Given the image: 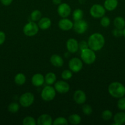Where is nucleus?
Wrapping results in <instances>:
<instances>
[{
    "label": "nucleus",
    "instance_id": "obj_1",
    "mask_svg": "<svg viewBox=\"0 0 125 125\" xmlns=\"http://www.w3.org/2000/svg\"><path fill=\"white\" fill-rule=\"evenodd\" d=\"M88 47L94 51L101 50L105 45V38L102 34L98 32L92 34L88 40Z\"/></svg>",
    "mask_w": 125,
    "mask_h": 125
},
{
    "label": "nucleus",
    "instance_id": "obj_2",
    "mask_svg": "<svg viewBox=\"0 0 125 125\" xmlns=\"http://www.w3.org/2000/svg\"><path fill=\"white\" fill-rule=\"evenodd\" d=\"M109 94L115 98H120L125 95V87L119 82H113L108 87Z\"/></svg>",
    "mask_w": 125,
    "mask_h": 125
},
{
    "label": "nucleus",
    "instance_id": "obj_3",
    "mask_svg": "<svg viewBox=\"0 0 125 125\" xmlns=\"http://www.w3.org/2000/svg\"><path fill=\"white\" fill-rule=\"evenodd\" d=\"M80 57L82 61L88 65H91L95 62L96 59V55L95 51L92 50L89 48L82 50L81 51Z\"/></svg>",
    "mask_w": 125,
    "mask_h": 125
},
{
    "label": "nucleus",
    "instance_id": "obj_4",
    "mask_svg": "<svg viewBox=\"0 0 125 125\" xmlns=\"http://www.w3.org/2000/svg\"><path fill=\"white\" fill-rule=\"evenodd\" d=\"M56 90L55 88L51 86V85H48L44 87V89L42 90L40 96L41 98L44 101H52L55 98L56 96Z\"/></svg>",
    "mask_w": 125,
    "mask_h": 125
},
{
    "label": "nucleus",
    "instance_id": "obj_5",
    "mask_svg": "<svg viewBox=\"0 0 125 125\" xmlns=\"http://www.w3.org/2000/svg\"><path fill=\"white\" fill-rule=\"evenodd\" d=\"M39 30L38 24L33 21L26 23L23 28V34L28 37L34 36L38 34Z\"/></svg>",
    "mask_w": 125,
    "mask_h": 125
},
{
    "label": "nucleus",
    "instance_id": "obj_6",
    "mask_svg": "<svg viewBox=\"0 0 125 125\" xmlns=\"http://www.w3.org/2000/svg\"><path fill=\"white\" fill-rule=\"evenodd\" d=\"M34 101V95L31 92H26L22 94L19 98V104L23 107L31 106Z\"/></svg>",
    "mask_w": 125,
    "mask_h": 125
},
{
    "label": "nucleus",
    "instance_id": "obj_7",
    "mask_svg": "<svg viewBox=\"0 0 125 125\" xmlns=\"http://www.w3.org/2000/svg\"><path fill=\"white\" fill-rule=\"evenodd\" d=\"M105 10L104 6L99 4H95L91 7L89 13L94 18H100L105 15Z\"/></svg>",
    "mask_w": 125,
    "mask_h": 125
},
{
    "label": "nucleus",
    "instance_id": "obj_8",
    "mask_svg": "<svg viewBox=\"0 0 125 125\" xmlns=\"http://www.w3.org/2000/svg\"><path fill=\"white\" fill-rule=\"evenodd\" d=\"M69 68L72 73H78L83 68V61L77 57H73L69 61Z\"/></svg>",
    "mask_w": 125,
    "mask_h": 125
},
{
    "label": "nucleus",
    "instance_id": "obj_9",
    "mask_svg": "<svg viewBox=\"0 0 125 125\" xmlns=\"http://www.w3.org/2000/svg\"><path fill=\"white\" fill-rule=\"evenodd\" d=\"M88 24L86 21L83 19L80 20L75 21L73 24V29L74 31L78 34H83L87 31Z\"/></svg>",
    "mask_w": 125,
    "mask_h": 125
},
{
    "label": "nucleus",
    "instance_id": "obj_10",
    "mask_svg": "<svg viewBox=\"0 0 125 125\" xmlns=\"http://www.w3.org/2000/svg\"><path fill=\"white\" fill-rule=\"evenodd\" d=\"M57 12L61 18H67L71 13V6L67 3L61 2L57 9Z\"/></svg>",
    "mask_w": 125,
    "mask_h": 125
},
{
    "label": "nucleus",
    "instance_id": "obj_11",
    "mask_svg": "<svg viewBox=\"0 0 125 125\" xmlns=\"http://www.w3.org/2000/svg\"><path fill=\"white\" fill-rule=\"evenodd\" d=\"M54 88L58 93L66 94L69 91L70 85L67 82L64 81H58L55 82Z\"/></svg>",
    "mask_w": 125,
    "mask_h": 125
},
{
    "label": "nucleus",
    "instance_id": "obj_12",
    "mask_svg": "<svg viewBox=\"0 0 125 125\" xmlns=\"http://www.w3.org/2000/svg\"><path fill=\"white\" fill-rule=\"evenodd\" d=\"M75 102L78 104H83L87 101V95L82 90H77L75 91L73 95Z\"/></svg>",
    "mask_w": 125,
    "mask_h": 125
},
{
    "label": "nucleus",
    "instance_id": "obj_13",
    "mask_svg": "<svg viewBox=\"0 0 125 125\" xmlns=\"http://www.w3.org/2000/svg\"><path fill=\"white\" fill-rule=\"evenodd\" d=\"M66 48L70 53H75L79 49L78 42L76 39L71 38L66 42Z\"/></svg>",
    "mask_w": 125,
    "mask_h": 125
},
{
    "label": "nucleus",
    "instance_id": "obj_14",
    "mask_svg": "<svg viewBox=\"0 0 125 125\" xmlns=\"http://www.w3.org/2000/svg\"><path fill=\"white\" fill-rule=\"evenodd\" d=\"M73 24L72 21L67 18H62L58 22L59 28L64 31L72 29L73 28Z\"/></svg>",
    "mask_w": 125,
    "mask_h": 125
},
{
    "label": "nucleus",
    "instance_id": "obj_15",
    "mask_svg": "<svg viewBox=\"0 0 125 125\" xmlns=\"http://www.w3.org/2000/svg\"><path fill=\"white\" fill-rule=\"evenodd\" d=\"M36 122L38 125H51L53 124V120L50 115L44 114L38 117Z\"/></svg>",
    "mask_w": 125,
    "mask_h": 125
},
{
    "label": "nucleus",
    "instance_id": "obj_16",
    "mask_svg": "<svg viewBox=\"0 0 125 125\" xmlns=\"http://www.w3.org/2000/svg\"><path fill=\"white\" fill-rule=\"evenodd\" d=\"M45 82V78L40 73H36L32 76L31 83L34 86L40 87L44 84Z\"/></svg>",
    "mask_w": 125,
    "mask_h": 125
},
{
    "label": "nucleus",
    "instance_id": "obj_17",
    "mask_svg": "<svg viewBox=\"0 0 125 125\" xmlns=\"http://www.w3.org/2000/svg\"><path fill=\"white\" fill-rule=\"evenodd\" d=\"M50 62L55 67L60 68L64 64V61L62 57L58 54H53L50 57Z\"/></svg>",
    "mask_w": 125,
    "mask_h": 125
},
{
    "label": "nucleus",
    "instance_id": "obj_18",
    "mask_svg": "<svg viewBox=\"0 0 125 125\" xmlns=\"http://www.w3.org/2000/svg\"><path fill=\"white\" fill-rule=\"evenodd\" d=\"M38 26L42 30H47L51 25V20L48 17H42L38 22Z\"/></svg>",
    "mask_w": 125,
    "mask_h": 125
},
{
    "label": "nucleus",
    "instance_id": "obj_19",
    "mask_svg": "<svg viewBox=\"0 0 125 125\" xmlns=\"http://www.w3.org/2000/svg\"><path fill=\"white\" fill-rule=\"evenodd\" d=\"M113 125H121L125 123V112H119L113 117Z\"/></svg>",
    "mask_w": 125,
    "mask_h": 125
},
{
    "label": "nucleus",
    "instance_id": "obj_20",
    "mask_svg": "<svg viewBox=\"0 0 125 125\" xmlns=\"http://www.w3.org/2000/svg\"><path fill=\"white\" fill-rule=\"evenodd\" d=\"M118 4V0H105L104 2V7L108 11H113L117 7Z\"/></svg>",
    "mask_w": 125,
    "mask_h": 125
},
{
    "label": "nucleus",
    "instance_id": "obj_21",
    "mask_svg": "<svg viewBox=\"0 0 125 125\" xmlns=\"http://www.w3.org/2000/svg\"><path fill=\"white\" fill-rule=\"evenodd\" d=\"M44 78H45V82L48 85H52L56 81V76L53 72H49L47 73Z\"/></svg>",
    "mask_w": 125,
    "mask_h": 125
},
{
    "label": "nucleus",
    "instance_id": "obj_22",
    "mask_svg": "<svg viewBox=\"0 0 125 125\" xmlns=\"http://www.w3.org/2000/svg\"><path fill=\"white\" fill-rule=\"evenodd\" d=\"M113 24L115 28L123 29L125 28V20L122 17H116L113 20Z\"/></svg>",
    "mask_w": 125,
    "mask_h": 125
},
{
    "label": "nucleus",
    "instance_id": "obj_23",
    "mask_svg": "<svg viewBox=\"0 0 125 125\" xmlns=\"http://www.w3.org/2000/svg\"><path fill=\"white\" fill-rule=\"evenodd\" d=\"M68 122L71 125H79L82 122V118L80 116L77 114H73L68 117Z\"/></svg>",
    "mask_w": 125,
    "mask_h": 125
},
{
    "label": "nucleus",
    "instance_id": "obj_24",
    "mask_svg": "<svg viewBox=\"0 0 125 125\" xmlns=\"http://www.w3.org/2000/svg\"><path fill=\"white\" fill-rule=\"evenodd\" d=\"M26 78L25 75L23 73H17L14 77V82L17 85H22L26 83Z\"/></svg>",
    "mask_w": 125,
    "mask_h": 125
},
{
    "label": "nucleus",
    "instance_id": "obj_25",
    "mask_svg": "<svg viewBox=\"0 0 125 125\" xmlns=\"http://www.w3.org/2000/svg\"><path fill=\"white\" fill-rule=\"evenodd\" d=\"M72 17L74 21L82 20L83 17V11L80 9H76L72 13Z\"/></svg>",
    "mask_w": 125,
    "mask_h": 125
},
{
    "label": "nucleus",
    "instance_id": "obj_26",
    "mask_svg": "<svg viewBox=\"0 0 125 125\" xmlns=\"http://www.w3.org/2000/svg\"><path fill=\"white\" fill-rule=\"evenodd\" d=\"M20 106V104L16 102H12L9 104L7 109H8L9 112H11V113H16L19 111Z\"/></svg>",
    "mask_w": 125,
    "mask_h": 125
},
{
    "label": "nucleus",
    "instance_id": "obj_27",
    "mask_svg": "<svg viewBox=\"0 0 125 125\" xmlns=\"http://www.w3.org/2000/svg\"><path fill=\"white\" fill-rule=\"evenodd\" d=\"M30 18L33 21H38L42 18V13L39 10H34L31 12Z\"/></svg>",
    "mask_w": 125,
    "mask_h": 125
},
{
    "label": "nucleus",
    "instance_id": "obj_28",
    "mask_svg": "<svg viewBox=\"0 0 125 125\" xmlns=\"http://www.w3.org/2000/svg\"><path fill=\"white\" fill-rule=\"evenodd\" d=\"M53 125H68V120H67L66 118H64V117H59L54 120L53 122Z\"/></svg>",
    "mask_w": 125,
    "mask_h": 125
},
{
    "label": "nucleus",
    "instance_id": "obj_29",
    "mask_svg": "<svg viewBox=\"0 0 125 125\" xmlns=\"http://www.w3.org/2000/svg\"><path fill=\"white\" fill-rule=\"evenodd\" d=\"M113 117V114L112 112V111H110V110L106 109L104 110L102 112L101 114V117L104 121H108L110 120Z\"/></svg>",
    "mask_w": 125,
    "mask_h": 125
},
{
    "label": "nucleus",
    "instance_id": "obj_30",
    "mask_svg": "<svg viewBox=\"0 0 125 125\" xmlns=\"http://www.w3.org/2000/svg\"><path fill=\"white\" fill-rule=\"evenodd\" d=\"M23 125H36L37 122L36 120L31 116H27L23 119Z\"/></svg>",
    "mask_w": 125,
    "mask_h": 125
},
{
    "label": "nucleus",
    "instance_id": "obj_31",
    "mask_svg": "<svg viewBox=\"0 0 125 125\" xmlns=\"http://www.w3.org/2000/svg\"><path fill=\"white\" fill-rule=\"evenodd\" d=\"M72 75L73 73L71 70H64L61 73V78L64 80H69L72 78Z\"/></svg>",
    "mask_w": 125,
    "mask_h": 125
},
{
    "label": "nucleus",
    "instance_id": "obj_32",
    "mask_svg": "<svg viewBox=\"0 0 125 125\" xmlns=\"http://www.w3.org/2000/svg\"><path fill=\"white\" fill-rule=\"evenodd\" d=\"M82 110L83 113L86 115H89L93 112V109L89 104H84L82 106Z\"/></svg>",
    "mask_w": 125,
    "mask_h": 125
},
{
    "label": "nucleus",
    "instance_id": "obj_33",
    "mask_svg": "<svg viewBox=\"0 0 125 125\" xmlns=\"http://www.w3.org/2000/svg\"><path fill=\"white\" fill-rule=\"evenodd\" d=\"M100 24L104 28H107L110 24V20L107 16H103L102 18H100Z\"/></svg>",
    "mask_w": 125,
    "mask_h": 125
},
{
    "label": "nucleus",
    "instance_id": "obj_34",
    "mask_svg": "<svg viewBox=\"0 0 125 125\" xmlns=\"http://www.w3.org/2000/svg\"><path fill=\"white\" fill-rule=\"evenodd\" d=\"M117 107L121 111H125V97L123 96L119 98L117 102Z\"/></svg>",
    "mask_w": 125,
    "mask_h": 125
},
{
    "label": "nucleus",
    "instance_id": "obj_35",
    "mask_svg": "<svg viewBox=\"0 0 125 125\" xmlns=\"http://www.w3.org/2000/svg\"><path fill=\"white\" fill-rule=\"evenodd\" d=\"M112 34L115 37H120L122 35H123V29H118L115 28V29L112 31Z\"/></svg>",
    "mask_w": 125,
    "mask_h": 125
},
{
    "label": "nucleus",
    "instance_id": "obj_36",
    "mask_svg": "<svg viewBox=\"0 0 125 125\" xmlns=\"http://www.w3.org/2000/svg\"><path fill=\"white\" fill-rule=\"evenodd\" d=\"M78 47H79L80 50L82 51V50H84V49L87 48L88 47V42L85 40H82V41L78 43Z\"/></svg>",
    "mask_w": 125,
    "mask_h": 125
},
{
    "label": "nucleus",
    "instance_id": "obj_37",
    "mask_svg": "<svg viewBox=\"0 0 125 125\" xmlns=\"http://www.w3.org/2000/svg\"><path fill=\"white\" fill-rule=\"evenodd\" d=\"M6 40V34L2 31H0V45H2Z\"/></svg>",
    "mask_w": 125,
    "mask_h": 125
},
{
    "label": "nucleus",
    "instance_id": "obj_38",
    "mask_svg": "<svg viewBox=\"0 0 125 125\" xmlns=\"http://www.w3.org/2000/svg\"><path fill=\"white\" fill-rule=\"evenodd\" d=\"M1 4L5 6H8L11 4L13 0H0Z\"/></svg>",
    "mask_w": 125,
    "mask_h": 125
},
{
    "label": "nucleus",
    "instance_id": "obj_39",
    "mask_svg": "<svg viewBox=\"0 0 125 125\" xmlns=\"http://www.w3.org/2000/svg\"><path fill=\"white\" fill-rule=\"evenodd\" d=\"M52 2L55 5H60L62 2V0H52Z\"/></svg>",
    "mask_w": 125,
    "mask_h": 125
},
{
    "label": "nucleus",
    "instance_id": "obj_40",
    "mask_svg": "<svg viewBox=\"0 0 125 125\" xmlns=\"http://www.w3.org/2000/svg\"><path fill=\"white\" fill-rule=\"evenodd\" d=\"M69 53H70V52H69V51H68V52H65V53H64V57H66V58H68V57L70 56V54Z\"/></svg>",
    "mask_w": 125,
    "mask_h": 125
},
{
    "label": "nucleus",
    "instance_id": "obj_41",
    "mask_svg": "<svg viewBox=\"0 0 125 125\" xmlns=\"http://www.w3.org/2000/svg\"><path fill=\"white\" fill-rule=\"evenodd\" d=\"M80 4H84L85 2V0H78Z\"/></svg>",
    "mask_w": 125,
    "mask_h": 125
},
{
    "label": "nucleus",
    "instance_id": "obj_42",
    "mask_svg": "<svg viewBox=\"0 0 125 125\" xmlns=\"http://www.w3.org/2000/svg\"><path fill=\"white\" fill-rule=\"evenodd\" d=\"M123 36L125 37V28L123 29Z\"/></svg>",
    "mask_w": 125,
    "mask_h": 125
}]
</instances>
